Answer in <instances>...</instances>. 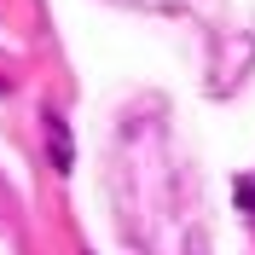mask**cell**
<instances>
[{
	"label": "cell",
	"mask_w": 255,
	"mask_h": 255,
	"mask_svg": "<svg viewBox=\"0 0 255 255\" xmlns=\"http://www.w3.org/2000/svg\"><path fill=\"white\" fill-rule=\"evenodd\" d=\"M47 151H52V168H58V174H70V168H76L70 128H64V116H58V111H47Z\"/></svg>",
	"instance_id": "6da1fadb"
},
{
	"label": "cell",
	"mask_w": 255,
	"mask_h": 255,
	"mask_svg": "<svg viewBox=\"0 0 255 255\" xmlns=\"http://www.w3.org/2000/svg\"><path fill=\"white\" fill-rule=\"evenodd\" d=\"M238 203L250 209V221H255V180H238Z\"/></svg>",
	"instance_id": "7a4b0ae2"
}]
</instances>
